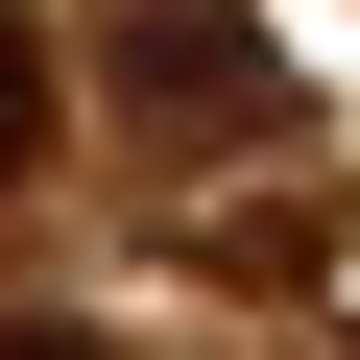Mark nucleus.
<instances>
[{
	"label": "nucleus",
	"mask_w": 360,
	"mask_h": 360,
	"mask_svg": "<svg viewBox=\"0 0 360 360\" xmlns=\"http://www.w3.org/2000/svg\"><path fill=\"white\" fill-rule=\"evenodd\" d=\"M0 168H49V25L0 0Z\"/></svg>",
	"instance_id": "nucleus-1"
}]
</instances>
